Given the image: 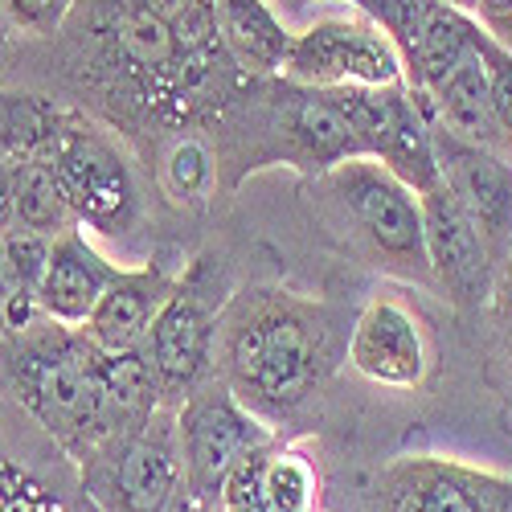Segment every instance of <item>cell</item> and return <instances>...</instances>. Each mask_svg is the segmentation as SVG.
<instances>
[{"mask_svg": "<svg viewBox=\"0 0 512 512\" xmlns=\"http://www.w3.org/2000/svg\"><path fill=\"white\" fill-rule=\"evenodd\" d=\"M332 365V320L300 295L242 291L218 320V377L263 422L291 418Z\"/></svg>", "mask_w": 512, "mask_h": 512, "instance_id": "6da1fadb", "label": "cell"}, {"mask_svg": "<svg viewBox=\"0 0 512 512\" xmlns=\"http://www.w3.org/2000/svg\"><path fill=\"white\" fill-rule=\"evenodd\" d=\"M0 386L74 463H82L119 422H127L103 394L99 345L82 328L50 316L0 336Z\"/></svg>", "mask_w": 512, "mask_h": 512, "instance_id": "7a4b0ae2", "label": "cell"}, {"mask_svg": "<svg viewBox=\"0 0 512 512\" xmlns=\"http://www.w3.org/2000/svg\"><path fill=\"white\" fill-rule=\"evenodd\" d=\"M365 156L349 119L328 99V91L300 82H263L250 78V95L230 99V119L222 123L218 173L234 164L226 185H238L246 173L267 164H291L304 173H332L336 164Z\"/></svg>", "mask_w": 512, "mask_h": 512, "instance_id": "3957f363", "label": "cell"}, {"mask_svg": "<svg viewBox=\"0 0 512 512\" xmlns=\"http://www.w3.org/2000/svg\"><path fill=\"white\" fill-rule=\"evenodd\" d=\"M78 467L82 492L99 512H168L185 492L177 406L119 422Z\"/></svg>", "mask_w": 512, "mask_h": 512, "instance_id": "277c9868", "label": "cell"}, {"mask_svg": "<svg viewBox=\"0 0 512 512\" xmlns=\"http://www.w3.org/2000/svg\"><path fill=\"white\" fill-rule=\"evenodd\" d=\"M324 193L365 254L402 279H431L422 201L373 156H353L324 173Z\"/></svg>", "mask_w": 512, "mask_h": 512, "instance_id": "5b68a950", "label": "cell"}, {"mask_svg": "<svg viewBox=\"0 0 512 512\" xmlns=\"http://www.w3.org/2000/svg\"><path fill=\"white\" fill-rule=\"evenodd\" d=\"M177 435L185 459V492L201 504H218L234 467L271 443V422H263L238 394L213 373L177 406Z\"/></svg>", "mask_w": 512, "mask_h": 512, "instance_id": "8992f818", "label": "cell"}, {"mask_svg": "<svg viewBox=\"0 0 512 512\" xmlns=\"http://www.w3.org/2000/svg\"><path fill=\"white\" fill-rule=\"evenodd\" d=\"M328 99L349 119L361 152L386 164L414 193H431L443 181L431 123L406 82L398 87H332Z\"/></svg>", "mask_w": 512, "mask_h": 512, "instance_id": "52a82bcc", "label": "cell"}, {"mask_svg": "<svg viewBox=\"0 0 512 512\" xmlns=\"http://www.w3.org/2000/svg\"><path fill=\"white\" fill-rule=\"evenodd\" d=\"M287 82L332 91V87H398L406 66L394 41L373 17H328L291 37L283 62Z\"/></svg>", "mask_w": 512, "mask_h": 512, "instance_id": "ba28073f", "label": "cell"}, {"mask_svg": "<svg viewBox=\"0 0 512 512\" xmlns=\"http://www.w3.org/2000/svg\"><path fill=\"white\" fill-rule=\"evenodd\" d=\"M50 168L58 173V185L82 230L91 226L99 234H127L136 226L140 189L132 168L119 156V148L82 115H74L66 136L58 140Z\"/></svg>", "mask_w": 512, "mask_h": 512, "instance_id": "9c48e42d", "label": "cell"}, {"mask_svg": "<svg viewBox=\"0 0 512 512\" xmlns=\"http://www.w3.org/2000/svg\"><path fill=\"white\" fill-rule=\"evenodd\" d=\"M381 512H512V476L443 455H402L377 476Z\"/></svg>", "mask_w": 512, "mask_h": 512, "instance_id": "30bf717a", "label": "cell"}, {"mask_svg": "<svg viewBox=\"0 0 512 512\" xmlns=\"http://www.w3.org/2000/svg\"><path fill=\"white\" fill-rule=\"evenodd\" d=\"M422 201V234H426V259H431V279L447 291L455 308L476 312L496 295V259L476 226V218L459 205V197L439 181L431 193H418Z\"/></svg>", "mask_w": 512, "mask_h": 512, "instance_id": "8fae6325", "label": "cell"}, {"mask_svg": "<svg viewBox=\"0 0 512 512\" xmlns=\"http://www.w3.org/2000/svg\"><path fill=\"white\" fill-rule=\"evenodd\" d=\"M144 353L168 406H181L189 390L218 373V316L189 283H177V291L156 312L144 336Z\"/></svg>", "mask_w": 512, "mask_h": 512, "instance_id": "7c38bea8", "label": "cell"}, {"mask_svg": "<svg viewBox=\"0 0 512 512\" xmlns=\"http://www.w3.org/2000/svg\"><path fill=\"white\" fill-rule=\"evenodd\" d=\"M431 136H435L443 185L476 218L496 267L504 271L512 263V156L476 148L443 132V127H431Z\"/></svg>", "mask_w": 512, "mask_h": 512, "instance_id": "4fadbf2b", "label": "cell"}, {"mask_svg": "<svg viewBox=\"0 0 512 512\" xmlns=\"http://www.w3.org/2000/svg\"><path fill=\"white\" fill-rule=\"evenodd\" d=\"M349 365L390 390H418L431 369V349L414 312H406L390 295L365 304L349 332Z\"/></svg>", "mask_w": 512, "mask_h": 512, "instance_id": "5bb4252c", "label": "cell"}, {"mask_svg": "<svg viewBox=\"0 0 512 512\" xmlns=\"http://www.w3.org/2000/svg\"><path fill=\"white\" fill-rule=\"evenodd\" d=\"M119 271L123 267L107 263L103 254L91 246V238L82 234V226L58 234L54 246H50L46 279H41V287H37L41 316L70 324V328H82L91 320V312L99 308L103 291L119 279Z\"/></svg>", "mask_w": 512, "mask_h": 512, "instance_id": "9a60e30c", "label": "cell"}, {"mask_svg": "<svg viewBox=\"0 0 512 512\" xmlns=\"http://www.w3.org/2000/svg\"><path fill=\"white\" fill-rule=\"evenodd\" d=\"M414 99H418V107H422V115H426V123H431V127H443V132H451V136H459L467 144H476V148L512 156V140L504 136V127L496 119L480 54H472L455 74H447V82L439 91H431V95L414 91Z\"/></svg>", "mask_w": 512, "mask_h": 512, "instance_id": "2e32d148", "label": "cell"}, {"mask_svg": "<svg viewBox=\"0 0 512 512\" xmlns=\"http://www.w3.org/2000/svg\"><path fill=\"white\" fill-rule=\"evenodd\" d=\"M173 291H177V283L152 263L140 271H119V279L103 291L99 308L91 312L87 324H82V332L107 353L136 349V345H144L156 312L164 308V300Z\"/></svg>", "mask_w": 512, "mask_h": 512, "instance_id": "e0dca14e", "label": "cell"}, {"mask_svg": "<svg viewBox=\"0 0 512 512\" xmlns=\"http://www.w3.org/2000/svg\"><path fill=\"white\" fill-rule=\"evenodd\" d=\"M213 17H218L226 54L242 74L250 78L283 74L295 33L283 25L271 0H213Z\"/></svg>", "mask_w": 512, "mask_h": 512, "instance_id": "ac0fdd59", "label": "cell"}, {"mask_svg": "<svg viewBox=\"0 0 512 512\" xmlns=\"http://www.w3.org/2000/svg\"><path fill=\"white\" fill-rule=\"evenodd\" d=\"M484 25L476 17H467L463 9L447 5V0H431V13L422 21V33L414 41V50L402 58L406 66V87L418 95L439 91L447 74H455L467 58L476 54V33Z\"/></svg>", "mask_w": 512, "mask_h": 512, "instance_id": "d6986e66", "label": "cell"}, {"mask_svg": "<svg viewBox=\"0 0 512 512\" xmlns=\"http://www.w3.org/2000/svg\"><path fill=\"white\" fill-rule=\"evenodd\" d=\"M70 123H74V111H62L50 99L0 91V156L9 164H29V160L50 164Z\"/></svg>", "mask_w": 512, "mask_h": 512, "instance_id": "ffe728a7", "label": "cell"}, {"mask_svg": "<svg viewBox=\"0 0 512 512\" xmlns=\"http://www.w3.org/2000/svg\"><path fill=\"white\" fill-rule=\"evenodd\" d=\"M13 226H25L41 238H58L66 230L78 226L74 209L58 185V173L50 164L29 160V164H13Z\"/></svg>", "mask_w": 512, "mask_h": 512, "instance_id": "44dd1931", "label": "cell"}, {"mask_svg": "<svg viewBox=\"0 0 512 512\" xmlns=\"http://www.w3.org/2000/svg\"><path fill=\"white\" fill-rule=\"evenodd\" d=\"M263 484H267L271 512H312V504H316V472H312V463L300 451L283 447L279 439L271 443Z\"/></svg>", "mask_w": 512, "mask_h": 512, "instance_id": "7402d4cb", "label": "cell"}, {"mask_svg": "<svg viewBox=\"0 0 512 512\" xmlns=\"http://www.w3.org/2000/svg\"><path fill=\"white\" fill-rule=\"evenodd\" d=\"M50 246H54V238H41L25 226L0 230V263H5L13 295H33L37 300V287L50 267Z\"/></svg>", "mask_w": 512, "mask_h": 512, "instance_id": "603a6c76", "label": "cell"}, {"mask_svg": "<svg viewBox=\"0 0 512 512\" xmlns=\"http://www.w3.org/2000/svg\"><path fill=\"white\" fill-rule=\"evenodd\" d=\"M0 512H74L46 480L0 455Z\"/></svg>", "mask_w": 512, "mask_h": 512, "instance_id": "cb8c5ba5", "label": "cell"}, {"mask_svg": "<svg viewBox=\"0 0 512 512\" xmlns=\"http://www.w3.org/2000/svg\"><path fill=\"white\" fill-rule=\"evenodd\" d=\"M275 443V439H271ZM271 443H263L259 451H250L222 488V500L218 508L222 512H271V500H267V484H263V472H267V455H271Z\"/></svg>", "mask_w": 512, "mask_h": 512, "instance_id": "d4e9b609", "label": "cell"}, {"mask_svg": "<svg viewBox=\"0 0 512 512\" xmlns=\"http://www.w3.org/2000/svg\"><path fill=\"white\" fill-rule=\"evenodd\" d=\"M476 54H480L484 74H488V91H492L496 119L504 127V136L512 140V50L504 46V41H496L488 33V25H484L480 37H476Z\"/></svg>", "mask_w": 512, "mask_h": 512, "instance_id": "484cf974", "label": "cell"}, {"mask_svg": "<svg viewBox=\"0 0 512 512\" xmlns=\"http://www.w3.org/2000/svg\"><path fill=\"white\" fill-rule=\"evenodd\" d=\"M74 0H0V9H5L9 25L29 33V37H50L62 29L66 13H70Z\"/></svg>", "mask_w": 512, "mask_h": 512, "instance_id": "4316f807", "label": "cell"}, {"mask_svg": "<svg viewBox=\"0 0 512 512\" xmlns=\"http://www.w3.org/2000/svg\"><path fill=\"white\" fill-rule=\"evenodd\" d=\"M168 173H173V189L185 193V197H197L201 189L213 185V177H218V164L209 160V152L193 140H185L173 156V164H168Z\"/></svg>", "mask_w": 512, "mask_h": 512, "instance_id": "83f0119b", "label": "cell"}, {"mask_svg": "<svg viewBox=\"0 0 512 512\" xmlns=\"http://www.w3.org/2000/svg\"><path fill=\"white\" fill-rule=\"evenodd\" d=\"M13 173L17 168L0 156V230L13 226Z\"/></svg>", "mask_w": 512, "mask_h": 512, "instance_id": "f1b7e54d", "label": "cell"}, {"mask_svg": "<svg viewBox=\"0 0 512 512\" xmlns=\"http://www.w3.org/2000/svg\"><path fill=\"white\" fill-rule=\"evenodd\" d=\"M496 295H500V312H504V320H508V328H512V263L500 271V287H496Z\"/></svg>", "mask_w": 512, "mask_h": 512, "instance_id": "f546056e", "label": "cell"}, {"mask_svg": "<svg viewBox=\"0 0 512 512\" xmlns=\"http://www.w3.org/2000/svg\"><path fill=\"white\" fill-rule=\"evenodd\" d=\"M484 25H488V33H492L496 41H504V46L512 50V9L500 13V17H492V21H484Z\"/></svg>", "mask_w": 512, "mask_h": 512, "instance_id": "4dcf8cb0", "label": "cell"}, {"mask_svg": "<svg viewBox=\"0 0 512 512\" xmlns=\"http://www.w3.org/2000/svg\"><path fill=\"white\" fill-rule=\"evenodd\" d=\"M168 512H222V508H218V504H201V500H193L189 492H181L177 504L168 508Z\"/></svg>", "mask_w": 512, "mask_h": 512, "instance_id": "1f68e13d", "label": "cell"}, {"mask_svg": "<svg viewBox=\"0 0 512 512\" xmlns=\"http://www.w3.org/2000/svg\"><path fill=\"white\" fill-rule=\"evenodd\" d=\"M508 9H512V0H480V17L484 21H492V17L508 13Z\"/></svg>", "mask_w": 512, "mask_h": 512, "instance_id": "d6a6232c", "label": "cell"}, {"mask_svg": "<svg viewBox=\"0 0 512 512\" xmlns=\"http://www.w3.org/2000/svg\"><path fill=\"white\" fill-rule=\"evenodd\" d=\"M9 295H13V287H9V275H5V263H0V312H5V304H9Z\"/></svg>", "mask_w": 512, "mask_h": 512, "instance_id": "836d02e7", "label": "cell"}, {"mask_svg": "<svg viewBox=\"0 0 512 512\" xmlns=\"http://www.w3.org/2000/svg\"><path fill=\"white\" fill-rule=\"evenodd\" d=\"M9 17H5V9H0V54H5V41H9Z\"/></svg>", "mask_w": 512, "mask_h": 512, "instance_id": "e575fe53", "label": "cell"}, {"mask_svg": "<svg viewBox=\"0 0 512 512\" xmlns=\"http://www.w3.org/2000/svg\"><path fill=\"white\" fill-rule=\"evenodd\" d=\"M271 5H279V9H295V13H300V9L308 5V0H271Z\"/></svg>", "mask_w": 512, "mask_h": 512, "instance_id": "d590c367", "label": "cell"}, {"mask_svg": "<svg viewBox=\"0 0 512 512\" xmlns=\"http://www.w3.org/2000/svg\"><path fill=\"white\" fill-rule=\"evenodd\" d=\"M447 5H455V9H463V13H472V9H480V0H447Z\"/></svg>", "mask_w": 512, "mask_h": 512, "instance_id": "8d00e7d4", "label": "cell"}, {"mask_svg": "<svg viewBox=\"0 0 512 512\" xmlns=\"http://www.w3.org/2000/svg\"><path fill=\"white\" fill-rule=\"evenodd\" d=\"M5 332H9V328H5V316H0V336H5Z\"/></svg>", "mask_w": 512, "mask_h": 512, "instance_id": "74e56055", "label": "cell"}, {"mask_svg": "<svg viewBox=\"0 0 512 512\" xmlns=\"http://www.w3.org/2000/svg\"><path fill=\"white\" fill-rule=\"evenodd\" d=\"M349 5H361V0H349Z\"/></svg>", "mask_w": 512, "mask_h": 512, "instance_id": "f35d334b", "label": "cell"}]
</instances>
